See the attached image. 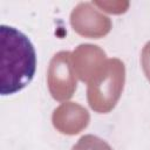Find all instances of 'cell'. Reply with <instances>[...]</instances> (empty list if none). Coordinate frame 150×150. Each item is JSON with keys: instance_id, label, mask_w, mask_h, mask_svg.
Instances as JSON below:
<instances>
[{"instance_id": "6da1fadb", "label": "cell", "mask_w": 150, "mask_h": 150, "mask_svg": "<svg viewBox=\"0 0 150 150\" xmlns=\"http://www.w3.org/2000/svg\"><path fill=\"white\" fill-rule=\"evenodd\" d=\"M36 54L30 40L14 27L0 26V93L12 95L33 79Z\"/></svg>"}, {"instance_id": "7a4b0ae2", "label": "cell", "mask_w": 150, "mask_h": 150, "mask_svg": "<svg viewBox=\"0 0 150 150\" xmlns=\"http://www.w3.org/2000/svg\"><path fill=\"white\" fill-rule=\"evenodd\" d=\"M124 82V63L117 57L108 59L102 68L87 83L89 107L98 114L110 112L122 95Z\"/></svg>"}, {"instance_id": "3957f363", "label": "cell", "mask_w": 150, "mask_h": 150, "mask_svg": "<svg viewBox=\"0 0 150 150\" xmlns=\"http://www.w3.org/2000/svg\"><path fill=\"white\" fill-rule=\"evenodd\" d=\"M47 84L54 100L66 102L73 97L77 87V77L73 68L70 52L61 50L52 57L47 71Z\"/></svg>"}, {"instance_id": "277c9868", "label": "cell", "mask_w": 150, "mask_h": 150, "mask_svg": "<svg viewBox=\"0 0 150 150\" xmlns=\"http://www.w3.org/2000/svg\"><path fill=\"white\" fill-rule=\"evenodd\" d=\"M70 25L75 33L89 39H101L109 34L111 20L101 13L93 2H80L70 13Z\"/></svg>"}, {"instance_id": "5b68a950", "label": "cell", "mask_w": 150, "mask_h": 150, "mask_svg": "<svg viewBox=\"0 0 150 150\" xmlns=\"http://www.w3.org/2000/svg\"><path fill=\"white\" fill-rule=\"evenodd\" d=\"M107 60L105 52L91 43L79 45L71 52V63L75 75L80 81L86 83L102 68Z\"/></svg>"}, {"instance_id": "8992f818", "label": "cell", "mask_w": 150, "mask_h": 150, "mask_svg": "<svg viewBox=\"0 0 150 150\" xmlns=\"http://www.w3.org/2000/svg\"><path fill=\"white\" fill-rule=\"evenodd\" d=\"M90 121L88 110L79 103L64 102L54 109L52 122L54 128L63 135H77L84 130Z\"/></svg>"}, {"instance_id": "52a82bcc", "label": "cell", "mask_w": 150, "mask_h": 150, "mask_svg": "<svg viewBox=\"0 0 150 150\" xmlns=\"http://www.w3.org/2000/svg\"><path fill=\"white\" fill-rule=\"evenodd\" d=\"M71 150H112V149L102 138L94 135H84L76 142V144H74Z\"/></svg>"}, {"instance_id": "ba28073f", "label": "cell", "mask_w": 150, "mask_h": 150, "mask_svg": "<svg viewBox=\"0 0 150 150\" xmlns=\"http://www.w3.org/2000/svg\"><path fill=\"white\" fill-rule=\"evenodd\" d=\"M93 5L110 14H122L129 7L128 1H93Z\"/></svg>"}, {"instance_id": "9c48e42d", "label": "cell", "mask_w": 150, "mask_h": 150, "mask_svg": "<svg viewBox=\"0 0 150 150\" xmlns=\"http://www.w3.org/2000/svg\"><path fill=\"white\" fill-rule=\"evenodd\" d=\"M141 63H142V69L146 79L150 81V41H148L141 53Z\"/></svg>"}]
</instances>
